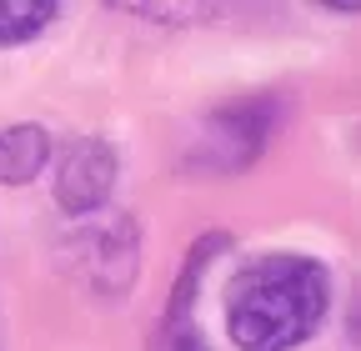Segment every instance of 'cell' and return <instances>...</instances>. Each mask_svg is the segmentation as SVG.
<instances>
[{"mask_svg":"<svg viewBox=\"0 0 361 351\" xmlns=\"http://www.w3.org/2000/svg\"><path fill=\"white\" fill-rule=\"evenodd\" d=\"M331 312V271L301 251H266L226 286V336L241 351H296Z\"/></svg>","mask_w":361,"mask_h":351,"instance_id":"cell-1","label":"cell"},{"mask_svg":"<svg viewBox=\"0 0 361 351\" xmlns=\"http://www.w3.org/2000/svg\"><path fill=\"white\" fill-rule=\"evenodd\" d=\"M71 251H80V266L96 291H126L135 266H141V231L121 211H96V226H85Z\"/></svg>","mask_w":361,"mask_h":351,"instance_id":"cell-2","label":"cell"},{"mask_svg":"<svg viewBox=\"0 0 361 351\" xmlns=\"http://www.w3.org/2000/svg\"><path fill=\"white\" fill-rule=\"evenodd\" d=\"M116 191V151L101 136H75L56 161V206L66 216H96Z\"/></svg>","mask_w":361,"mask_h":351,"instance_id":"cell-3","label":"cell"},{"mask_svg":"<svg viewBox=\"0 0 361 351\" xmlns=\"http://www.w3.org/2000/svg\"><path fill=\"white\" fill-rule=\"evenodd\" d=\"M276 116H281V106L271 101V96H251V101L226 106V111L211 121V136H206L211 166H216V171H241V166H251V161L266 151L271 130H276Z\"/></svg>","mask_w":361,"mask_h":351,"instance_id":"cell-4","label":"cell"},{"mask_svg":"<svg viewBox=\"0 0 361 351\" xmlns=\"http://www.w3.org/2000/svg\"><path fill=\"white\" fill-rule=\"evenodd\" d=\"M56 156V141L51 130L35 125V121H20V125H6L0 130V186H25L51 166Z\"/></svg>","mask_w":361,"mask_h":351,"instance_id":"cell-5","label":"cell"},{"mask_svg":"<svg viewBox=\"0 0 361 351\" xmlns=\"http://www.w3.org/2000/svg\"><path fill=\"white\" fill-rule=\"evenodd\" d=\"M61 16V0H0V46H25Z\"/></svg>","mask_w":361,"mask_h":351,"instance_id":"cell-6","label":"cell"},{"mask_svg":"<svg viewBox=\"0 0 361 351\" xmlns=\"http://www.w3.org/2000/svg\"><path fill=\"white\" fill-rule=\"evenodd\" d=\"M106 6L126 11V16H141L156 25H196L206 16H216L221 0H106Z\"/></svg>","mask_w":361,"mask_h":351,"instance_id":"cell-7","label":"cell"},{"mask_svg":"<svg viewBox=\"0 0 361 351\" xmlns=\"http://www.w3.org/2000/svg\"><path fill=\"white\" fill-rule=\"evenodd\" d=\"M166 351H206V346L191 321H176V326H166Z\"/></svg>","mask_w":361,"mask_h":351,"instance_id":"cell-8","label":"cell"},{"mask_svg":"<svg viewBox=\"0 0 361 351\" xmlns=\"http://www.w3.org/2000/svg\"><path fill=\"white\" fill-rule=\"evenodd\" d=\"M316 6H326V11H336V16H356L361 0H316Z\"/></svg>","mask_w":361,"mask_h":351,"instance_id":"cell-9","label":"cell"}]
</instances>
